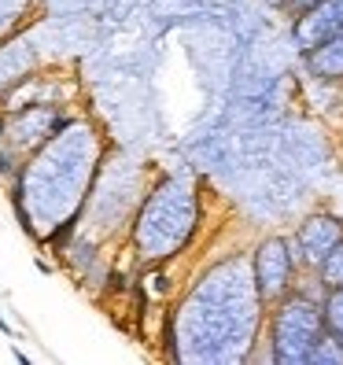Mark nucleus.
Returning a JSON list of instances; mask_svg holds the SVG:
<instances>
[{"mask_svg":"<svg viewBox=\"0 0 343 365\" xmlns=\"http://www.w3.org/2000/svg\"><path fill=\"white\" fill-rule=\"evenodd\" d=\"M266 303L255 288L247 247L221 255L163 310V358L196 365H247L262 340Z\"/></svg>","mask_w":343,"mask_h":365,"instance_id":"1","label":"nucleus"},{"mask_svg":"<svg viewBox=\"0 0 343 365\" xmlns=\"http://www.w3.org/2000/svg\"><path fill=\"white\" fill-rule=\"evenodd\" d=\"M108 148L111 137L103 126L82 111L67 129L52 133L22 159L19 174L8 181V203L19 229L37 247L45 232L63 221H82V207Z\"/></svg>","mask_w":343,"mask_h":365,"instance_id":"2","label":"nucleus"},{"mask_svg":"<svg viewBox=\"0 0 343 365\" xmlns=\"http://www.w3.org/2000/svg\"><path fill=\"white\" fill-rule=\"evenodd\" d=\"M207 218V185L192 170H159L148 181L126 229V251L133 266L177 262L200 240Z\"/></svg>","mask_w":343,"mask_h":365,"instance_id":"3","label":"nucleus"},{"mask_svg":"<svg viewBox=\"0 0 343 365\" xmlns=\"http://www.w3.org/2000/svg\"><path fill=\"white\" fill-rule=\"evenodd\" d=\"M152 174H155V163L133 159V155H126L111 140L96 177H92L89 200L82 207V229L78 232L96 244H122L129 218H133Z\"/></svg>","mask_w":343,"mask_h":365,"instance_id":"4","label":"nucleus"},{"mask_svg":"<svg viewBox=\"0 0 343 365\" xmlns=\"http://www.w3.org/2000/svg\"><path fill=\"white\" fill-rule=\"evenodd\" d=\"M321 336H325V325H321L318 299L288 292V295L277 299V303L266 306L262 343H266L273 365H307L310 350Z\"/></svg>","mask_w":343,"mask_h":365,"instance_id":"5","label":"nucleus"},{"mask_svg":"<svg viewBox=\"0 0 343 365\" xmlns=\"http://www.w3.org/2000/svg\"><path fill=\"white\" fill-rule=\"evenodd\" d=\"M247 262H251L255 288H258L266 306L295 288V277L302 269L288 232H266V237H258L251 247H247Z\"/></svg>","mask_w":343,"mask_h":365,"instance_id":"6","label":"nucleus"},{"mask_svg":"<svg viewBox=\"0 0 343 365\" xmlns=\"http://www.w3.org/2000/svg\"><path fill=\"white\" fill-rule=\"evenodd\" d=\"M78 114L82 111L74 103H22V107H11V111H4V140L0 144H8L15 155L26 159L52 133L67 129Z\"/></svg>","mask_w":343,"mask_h":365,"instance_id":"7","label":"nucleus"},{"mask_svg":"<svg viewBox=\"0 0 343 365\" xmlns=\"http://www.w3.org/2000/svg\"><path fill=\"white\" fill-rule=\"evenodd\" d=\"M288 237H292L299 266L302 269H318L321 258L343 240V214L325 211V207H314V211H307L295 221V229L288 232Z\"/></svg>","mask_w":343,"mask_h":365,"instance_id":"8","label":"nucleus"},{"mask_svg":"<svg viewBox=\"0 0 343 365\" xmlns=\"http://www.w3.org/2000/svg\"><path fill=\"white\" fill-rule=\"evenodd\" d=\"M41 67H45V56H41V45H37V37H34V22L15 30V33H8L4 41H0V96L11 93L22 77H30Z\"/></svg>","mask_w":343,"mask_h":365,"instance_id":"9","label":"nucleus"},{"mask_svg":"<svg viewBox=\"0 0 343 365\" xmlns=\"http://www.w3.org/2000/svg\"><path fill=\"white\" fill-rule=\"evenodd\" d=\"M340 26H343V0H318L314 8L292 15L288 37H292L295 52H310V48H318L321 41H328Z\"/></svg>","mask_w":343,"mask_h":365,"instance_id":"10","label":"nucleus"},{"mask_svg":"<svg viewBox=\"0 0 343 365\" xmlns=\"http://www.w3.org/2000/svg\"><path fill=\"white\" fill-rule=\"evenodd\" d=\"M299 59H302V74H307L314 85L343 89V26L328 37V41H321L318 48L299 52Z\"/></svg>","mask_w":343,"mask_h":365,"instance_id":"11","label":"nucleus"},{"mask_svg":"<svg viewBox=\"0 0 343 365\" xmlns=\"http://www.w3.org/2000/svg\"><path fill=\"white\" fill-rule=\"evenodd\" d=\"M34 11H37V0H0V41L8 33L22 30V26H30Z\"/></svg>","mask_w":343,"mask_h":365,"instance_id":"12","label":"nucleus"},{"mask_svg":"<svg viewBox=\"0 0 343 365\" xmlns=\"http://www.w3.org/2000/svg\"><path fill=\"white\" fill-rule=\"evenodd\" d=\"M321 325L333 340L343 343V284L340 288H325L321 295Z\"/></svg>","mask_w":343,"mask_h":365,"instance_id":"13","label":"nucleus"},{"mask_svg":"<svg viewBox=\"0 0 343 365\" xmlns=\"http://www.w3.org/2000/svg\"><path fill=\"white\" fill-rule=\"evenodd\" d=\"M318 277L325 288H340L343 284V240L321 258V266H318Z\"/></svg>","mask_w":343,"mask_h":365,"instance_id":"14","label":"nucleus"},{"mask_svg":"<svg viewBox=\"0 0 343 365\" xmlns=\"http://www.w3.org/2000/svg\"><path fill=\"white\" fill-rule=\"evenodd\" d=\"M307 365H343V343L340 340H333V336H321L318 343H314V350H310V362Z\"/></svg>","mask_w":343,"mask_h":365,"instance_id":"15","label":"nucleus"},{"mask_svg":"<svg viewBox=\"0 0 343 365\" xmlns=\"http://www.w3.org/2000/svg\"><path fill=\"white\" fill-rule=\"evenodd\" d=\"M19 166H22V155H15L8 144H0V181H4V185L19 174Z\"/></svg>","mask_w":343,"mask_h":365,"instance_id":"16","label":"nucleus"},{"mask_svg":"<svg viewBox=\"0 0 343 365\" xmlns=\"http://www.w3.org/2000/svg\"><path fill=\"white\" fill-rule=\"evenodd\" d=\"M314 4H318V0H281V11H284L288 19H292V15H299V11L314 8Z\"/></svg>","mask_w":343,"mask_h":365,"instance_id":"17","label":"nucleus"},{"mask_svg":"<svg viewBox=\"0 0 343 365\" xmlns=\"http://www.w3.org/2000/svg\"><path fill=\"white\" fill-rule=\"evenodd\" d=\"M34 269H37V273H45V277H52V273H56L59 266L52 262V258H45V255H34Z\"/></svg>","mask_w":343,"mask_h":365,"instance_id":"18","label":"nucleus"},{"mask_svg":"<svg viewBox=\"0 0 343 365\" xmlns=\"http://www.w3.org/2000/svg\"><path fill=\"white\" fill-rule=\"evenodd\" d=\"M0 336H4V340H19V332H15V325H11L4 314H0Z\"/></svg>","mask_w":343,"mask_h":365,"instance_id":"19","label":"nucleus"},{"mask_svg":"<svg viewBox=\"0 0 343 365\" xmlns=\"http://www.w3.org/2000/svg\"><path fill=\"white\" fill-rule=\"evenodd\" d=\"M11 358H15V362H22V365H30V362H34V358H30V355H26V350H22V347H11Z\"/></svg>","mask_w":343,"mask_h":365,"instance_id":"20","label":"nucleus"},{"mask_svg":"<svg viewBox=\"0 0 343 365\" xmlns=\"http://www.w3.org/2000/svg\"><path fill=\"white\" fill-rule=\"evenodd\" d=\"M0 140H4V111H0Z\"/></svg>","mask_w":343,"mask_h":365,"instance_id":"21","label":"nucleus"},{"mask_svg":"<svg viewBox=\"0 0 343 365\" xmlns=\"http://www.w3.org/2000/svg\"><path fill=\"white\" fill-rule=\"evenodd\" d=\"M340 103H343V89H340Z\"/></svg>","mask_w":343,"mask_h":365,"instance_id":"22","label":"nucleus"}]
</instances>
